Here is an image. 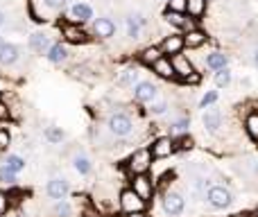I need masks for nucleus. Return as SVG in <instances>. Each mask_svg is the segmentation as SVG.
Returning <instances> with one entry per match:
<instances>
[{
	"label": "nucleus",
	"instance_id": "29",
	"mask_svg": "<svg viewBox=\"0 0 258 217\" xmlns=\"http://www.w3.org/2000/svg\"><path fill=\"white\" fill-rule=\"evenodd\" d=\"M215 84H218L220 89H227V86L231 84V70H229V68H222V70L215 73Z\"/></svg>",
	"mask_w": 258,
	"mask_h": 217
},
{
	"label": "nucleus",
	"instance_id": "48",
	"mask_svg": "<svg viewBox=\"0 0 258 217\" xmlns=\"http://www.w3.org/2000/svg\"><path fill=\"white\" fill-rule=\"evenodd\" d=\"M0 43H3V41H0Z\"/></svg>",
	"mask_w": 258,
	"mask_h": 217
},
{
	"label": "nucleus",
	"instance_id": "14",
	"mask_svg": "<svg viewBox=\"0 0 258 217\" xmlns=\"http://www.w3.org/2000/svg\"><path fill=\"white\" fill-rule=\"evenodd\" d=\"M18 61V48L14 43H0V66H12Z\"/></svg>",
	"mask_w": 258,
	"mask_h": 217
},
{
	"label": "nucleus",
	"instance_id": "20",
	"mask_svg": "<svg viewBox=\"0 0 258 217\" xmlns=\"http://www.w3.org/2000/svg\"><path fill=\"white\" fill-rule=\"evenodd\" d=\"M163 57V50L161 48H156V45H152V48H145L141 52V61L145 63V66H154L159 59Z\"/></svg>",
	"mask_w": 258,
	"mask_h": 217
},
{
	"label": "nucleus",
	"instance_id": "5",
	"mask_svg": "<svg viewBox=\"0 0 258 217\" xmlns=\"http://www.w3.org/2000/svg\"><path fill=\"white\" fill-rule=\"evenodd\" d=\"M206 201H209V206H213V208H227V206H231L233 197H231V192H229V188L211 186L209 192H206Z\"/></svg>",
	"mask_w": 258,
	"mask_h": 217
},
{
	"label": "nucleus",
	"instance_id": "42",
	"mask_svg": "<svg viewBox=\"0 0 258 217\" xmlns=\"http://www.w3.org/2000/svg\"><path fill=\"white\" fill-rule=\"evenodd\" d=\"M45 5H48L50 9H63L68 5V0H43Z\"/></svg>",
	"mask_w": 258,
	"mask_h": 217
},
{
	"label": "nucleus",
	"instance_id": "46",
	"mask_svg": "<svg viewBox=\"0 0 258 217\" xmlns=\"http://www.w3.org/2000/svg\"><path fill=\"white\" fill-rule=\"evenodd\" d=\"M254 217H258V208H256V213H254Z\"/></svg>",
	"mask_w": 258,
	"mask_h": 217
},
{
	"label": "nucleus",
	"instance_id": "26",
	"mask_svg": "<svg viewBox=\"0 0 258 217\" xmlns=\"http://www.w3.org/2000/svg\"><path fill=\"white\" fill-rule=\"evenodd\" d=\"M73 168H75L80 174H89L91 170H93V165H91V161L86 159L84 154H80V156H75V159H73Z\"/></svg>",
	"mask_w": 258,
	"mask_h": 217
},
{
	"label": "nucleus",
	"instance_id": "30",
	"mask_svg": "<svg viewBox=\"0 0 258 217\" xmlns=\"http://www.w3.org/2000/svg\"><path fill=\"white\" fill-rule=\"evenodd\" d=\"M141 23H143L141 16H129V18H127V30H129V36H132V39H138V30H141Z\"/></svg>",
	"mask_w": 258,
	"mask_h": 217
},
{
	"label": "nucleus",
	"instance_id": "40",
	"mask_svg": "<svg viewBox=\"0 0 258 217\" xmlns=\"http://www.w3.org/2000/svg\"><path fill=\"white\" fill-rule=\"evenodd\" d=\"M190 147H192L190 138H179V140L174 142V150H190Z\"/></svg>",
	"mask_w": 258,
	"mask_h": 217
},
{
	"label": "nucleus",
	"instance_id": "25",
	"mask_svg": "<svg viewBox=\"0 0 258 217\" xmlns=\"http://www.w3.org/2000/svg\"><path fill=\"white\" fill-rule=\"evenodd\" d=\"M136 80H138V70L136 68H127V70H122L118 75V86H134Z\"/></svg>",
	"mask_w": 258,
	"mask_h": 217
},
{
	"label": "nucleus",
	"instance_id": "1",
	"mask_svg": "<svg viewBox=\"0 0 258 217\" xmlns=\"http://www.w3.org/2000/svg\"><path fill=\"white\" fill-rule=\"evenodd\" d=\"M152 161H154V156H152V150H147V147H141V150H136L132 156H129L127 161V170L136 177V174H147L152 168Z\"/></svg>",
	"mask_w": 258,
	"mask_h": 217
},
{
	"label": "nucleus",
	"instance_id": "7",
	"mask_svg": "<svg viewBox=\"0 0 258 217\" xmlns=\"http://www.w3.org/2000/svg\"><path fill=\"white\" fill-rule=\"evenodd\" d=\"M163 210L168 215H181L186 210V199L179 192H165L163 195Z\"/></svg>",
	"mask_w": 258,
	"mask_h": 217
},
{
	"label": "nucleus",
	"instance_id": "33",
	"mask_svg": "<svg viewBox=\"0 0 258 217\" xmlns=\"http://www.w3.org/2000/svg\"><path fill=\"white\" fill-rule=\"evenodd\" d=\"M71 213H73V208H71V204L68 201H57V206H54V215L57 217H71Z\"/></svg>",
	"mask_w": 258,
	"mask_h": 217
},
{
	"label": "nucleus",
	"instance_id": "10",
	"mask_svg": "<svg viewBox=\"0 0 258 217\" xmlns=\"http://www.w3.org/2000/svg\"><path fill=\"white\" fill-rule=\"evenodd\" d=\"M186 48V43H183V36L181 34H170L163 39V43H161V50H163V54H170V57H174V54H181V50Z\"/></svg>",
	"mask_w": 258,
	"mask_h": 217
},
{
	"label": "nucleus",
	"instance_id": "6",
	"mask_svg": "<svg viewBox=\"0 0 258 217\" xmlns=\"http://www.w3.org/2000/svg\"><path fill=\"white\" fill-rule=\"evenodd\" d=\"M132 190L141 197L143 201H150L154 197V181H152L147 174H136L132 179Z\"/></svg>",
	"mask_w": 258,
	"mask_h": 217
},
{
	"label": "nucleus",
	"instance_id": "23",
	"mask_svg": "<svg viewBox=\"0 0 258 217\" xmlns=\"http://www.w3.org/2000/svg\"><path fill=\"white\" fill-rule=\"evenodd\" d=\"M227 63H229V59L222 52H213L206 57V66L213 68V70H222V68H227Z\"/></svg>",
	"mask_w": 258,
	"mask_h": 217
},
{
	"label": "nucleus",
	"instance_id": "36",
	"mask_svg": "<svg viewBox=\"0 0 258 217\" xmlns=\"http://www.w3.org/2000/svg\"><path fill=\"white\" fill-rule=\"evenodd\" d=\"M165 109H168V104H165V100H156V102H152V107H150V113H154V115H161V113H165Z\"/></svg>",
	"mask_w": 258,
	"mask_h": 217
},
{
	"label": "nucleus",
	"instance_id": "34",
	"mask_svg": "<svg viewBox=\"0 0 258 217\" xmlns=\"http://www.w3.org/2000/svg\"><path fill=\"white\" fill-rule=\"evenodd\" d=\"M186 7H188V0H168V9H170V12L186 14Z\"/></svg>",
	"mask_w": 258,
	"mask_h": 217
},
{
	"label": "nucleus",
	"instance_id": "45",
	"mask_svg": "<svg viewBox=\"0 0 258 217\" xmlns=\"http://www.w3.org/2000/svg\"><path fill=\"white\" fill-rule=\"evenodd\" d=\"M254 61H256V66H258V50H256V54H254Z\"/></svg>",
	"mask_w": 258,
	"mask_h": 217
},
{
	"label": "nucleus",
	"instance_id": "17",
	"mask_svg": "<svg viewBox=\"0 0 258 217\" xmlns=\"http://www.w3.org/2000/svg\"><path fill=\"white\" fill-rule=\"evenodd\" d=\"M30 48L34 50V52H48L50 50V39L43 34V32H34V34L30 36Z\"/></svg>",
	"mask_w": 258,
	"mask_h": 217
},
{
	"label": "nucleus",
	"instance_id": "22",
	"mask_svg": "<svg viewBox=\"0 0 258 217\" xmlns=\"http://www.w3.org/2000/svg\"><path fill=\"white\" fill-rule=\"evenodd\" d=\"M48 59H50L52 63H61V61H66V59H68V48H66V45H61V43L52 45V48L48 50Z\"/></svg>",
	"mask_w": 258,
	"mask_h": 217
},
{
	"label": "nucleus",
	"instance_id": "27",
	"mask_svg": "<svg viewBox=\"0 0 258 217\" xmlns=\"http://www.w3.org/2000/svg\"><path fill=\"white\" fill-rule=\"evenodd\" d=\"M165 21L170 23V25H174V27H186V23H188V18L183 16V14H179V12H165Z\"/></svg>",
	"mask_w": 258,
	"mask_h": 217
},
{
	"label": "nucleus",
	"instance_id": "32",
	"mask_svg": "<svg viewBox=\"0 0 258 217\" xmlns=\"http://www.w3.org/2000/svg\"><path fill=\"white\" fill-rule=\"evenodd\" d=\"M0 183H5V186H14L16 183V174L9 172L5 165H0Z\"/></svg>",
	"mask_w": 258,
	"mask_h": 217
},
{
	"label": "nucleus",
	"instance_id": "47",
	"mask_svg": "<svg viewBox=\"0 0 258 217\" xmlns=\"http://www.w3.org/2000/svg\"><path fill=\"white\" fill-rule=\"evenodd\" d=\"M109 217H120V215H109Z\"/></svg>",
	"mask_w": 258,
	"mask_h": 217
},
{
	"label": "nucleus",
	"instance_id": "44",
	"mask_svg": "<svg viewBox=\"0 0 258 217\" xmlns=\"http://www.w3.org/2000/svg\"><path fill=\"white\" fill-rule=\"evenodd\" d=\"M3 25H5V14L0 12V27H3Z\"/></svg>",
	"mask_w": 258,
	"mask_h": 217
},
{
	"label": "nucleus",
	"instance_id": "28",
	"mask_svg": "<svg viewBox=\"0 0 258 217\" xmlns=\"http://www.w3.org/2000/svg\"><path fill=\"white\" fill-rule=\"evenodd\" d=\"M245 129L254 140H258V113H249L245 120Z\"/></svg>",
	"mask_w": 258,
	"mask_h": 217
},
{
	"label": "nucleus",
	"instance_id": "41",
	"mask_svg": "<svg viewBox=\"0 0 258 217\" xmlns=\"http://www.w3.org/2000/svg\"><path fill=\"white\" fill-rule=\"evenodd\" d=\"M215 100H218V93H215V91H211V93H206L204 98H202V107H209V104H213Z\"/></svg>",
	"mask_w": 258,
	"mask_h": 217
},
{
	"label": "nucleus",
	"instance_id": "9",
	"mask_svg": "<svg viewBox=\"0 0 258 217\" xmlns=\"http://www.w3.org/2000/svg\"><path fill=\"white\" fill-rule=\"evenodd\" d=\"M68 190H71V186H68V181L63 177H54L48 181V186H45V192H48L50 199H57L61 201L63 197L68 195Z\"/></svg>",
	"mask_w": 258,
	"mask_h": 217
},
{
	"label": "nucleus",
	"instance_id": "4",
	"mask_svg": "<svg viewBox=\"0 0 258 217\" xmlns=\"http://www.w3.org/2000/svg\"><path fill=\"white\" fill-rule=\"evenodd\" d=\"M172 68H174V77H181L183 82H200V75L195 73V66L188 61V57L183 54H174L172 57Z\"/></svg>",
	"mask_w": 258,
	"mask_h": 217
},
{
	"label": "nucleus",
	"instance_id": "16",
	"mask_svg": "<svg viewBox=\"0 0 258 217\" xmlns=\"http://www.w3.org/2000/svg\"><path fill=\"white\" fill-rule=\"evenodd\" d=\"M152 70H154L159 77H163V80H170V77H174L172 59H168V57H161L159 61H156L154 66H152Z\"/></svg>",
	"mask_w": 258,
	"mask_h": 217
},
{
	"label": "nucleus",
	"instance_id": "3",
	"mask_svg": "<svg viewBox=\"0 0 258 217\" xmlns=\"http://www.w3.org/2000/svg\"><path fill=\"white\" fill-rule=\"evenodd\" d=\"M107 129L111 136L125 138L134 131V122L127 113H113V115H109V120H107Z\"/></svg>",
	"mask_w": 258,
	"mask_h": 217
},
{
	"label": "nucleus",
	"instance_id": "8",
	"mask_svg": "<svg viewBox=\"0 0 258 217\" xmlns=\"http://www.w3.org/2000/svg\"><path fill=\"white\" fill-rule=\"evenodd\" d=\"M134 100L143 104H152L156 100V86L152 82H138L134 86Z\"/></svg>",
	"mask_w": 258,
	"mask_h": 217
},
{
	"label": "nucleus",
	"instance_id": "43",
	"mask_svg": "<svg viewBox=\"0 0 258 217\" xmlns=\"http://www.w3.org/2000/svg\"><path fill=\"white\" fill-rule=\"evenodd\" d=\"M127 217H147L145 213H134V215H127Z\"/></svg>",
	"mask_w": 258,
	"mask_h": 217
},
{
	"label": "nucleus",
	"instance_id": "18",
	"mask_svg": "<svg viewBox=\"0 0 258 217\" xmlns=\"http://www.w3.org/2000/svg\"><path fill=\"white\" fill-rule=\"evenodd\" d=\"M71 14H73V18H75V21H80V23H84V21H89V18H93V9H91L86 3H75V5L71 7Z\"/></svg>",
	"mask_w": 258,
	"mask_h": 217
},
{
	"label": "nucleus",
	"instance_id": "15",
	"mask_svg": "<svg viewBox=\"0 0 258 217\" xmlns=\"http://www.w3.org/2000/svg\"><path fill=\"white\" fill-rule=\"evenodd\" d=\"M63 36H66V41H71V43H86V41H89L86 32L77 25H63Z\"/></svg>",
	"mask_w": 258,
	"mask_h": 217
},
{
	"label": "nucleus",
	"instance_id": "31",
	"mask_svg": "<svg viewBox=\"0 0 258 217\" xmlns=\"http://www.w3.org/2000/svg\"><path fill=\"white\" fill-rule=\"evenodd\" d=\"M45 138H48V142L57 145V142L63 140V131L59 127H48V129H45Z\"/></svg>",
	"mask_w": 258,
	"mask_h": 217
},
{
	"label": "nucleus",
	"instance_id": "37",
	"mask_svg": "<svg viewBox=\"0 0 258 217\" xmlns=\"http://www.w3.org/2000/svg\"><path fill=\"white\" fill-rule=\"evenodd\" d=\"M9 201H12V199H9L7 192H0V217L9 210Z\"/></svg>",
	"mask_w": 258,
	"mask_h": 217
},
{
	"label": "nucleus",
	"instance_id": "12",
	"mask_svg": "<svg viewBox=\"0 0 258 217\" xmlns=\"http://www.w3.org/2000/svg\"><path fill=\"white\" fill-rule=\"evenodd\" d=\"M202 122H204L206 131L215 133L222 127V113H220V109H206L204 115H202Z\"/></svg>",
	"mask_w": 258,
	"mask_h": 217
},
{
	"label": "nucleus",
	"instance_id": "21",
	"mask_svg": "<svg viewBox=\"0 0 258 217\" xmlns=\"http://www.w3.org/2000/svg\"><path fill=\"white\" fill-rule=\"evenodd\" d=\"M3 165L9 170V172L18 174V172H23V170H25V159H23V156H18V154H9L7 159H5Z\"/></svg>",
	"mask_w": 258,
	"mask_h": 217
},
{
	"label": "nucleus",
	"instance_id": "11",
	"mask_svg": "<svg viewBox=\"0 0 258 217\" xmlns=\"http://www.w3.org/2000/svg\"><path fill=\"white\" fill-rule=\"evenodd\" d=\"M172 152H174V140L168 136L156 138V140L152 142V156H154V159H165V156H170Z\"/></svg>",
	"mask_w": 258,
	"mask_h": 217
},
{
	"label": "nucleus",
	"instance_id": "2",
	"mask_svg": "<svg viewBox=\"0 0 258 217\" xmlns=\"http://www.w3.org/2000/svg\"><path fill=\"white\" fill-rule=\"evenodd\" d=\"M118 204H120V210L125 215H134V213H145V206L147 201H143L132 188H125L118 197Z\"/></svg>",
	"mask_w": 258,
	"mask_h": 217
},
{
	"label": "nucleus",
	"instance_id": "13",
	"mask_svg": "<svg viewBox=\"0 0 258 217\" xmlns=\"http://www.w3.org/2000/svg\"><path fill=\"white\" fill-rule=\"evenodd\" d=\"M93 32L95 36H100V39H111L113 34H116V25H113L111 18H98V21L93 23Z\"/></svg>",
	"mask_w": 258,
	"mask_h": 217
},
{
	"label": "nucleus",
	"instance_id": "35",
	"mask_svg": "<svg viewBox=\"0 0 258 217\" xmlns=\"http://www.w3.org/2000/svg\"><path fill=\"white\" fill-rule=\"evenodd\" d=\"M12 145V136H9L7 129H0V152H7Z\"/></svg>",
	"mask_w": 258,
	"mask_h": 217
},
{
	"label": "nucleus",
	"instance_id": "38",
	"mask_svg": "<svg viewBox=\"0 0 258 217\" xmlns=\"http://www.w3.org/2000/svg\"><path fill=\"white\" fill-rule=\"evenodd\" d=\"M12 118V109L7 107V102H5L3 98H0V120H9Z\"/></svg>",
	"mask_w": 258,
	"mask_h": 217
},
{
	"label": "nucleus",
	"instance_id": "24",
	"mask_svg": "<svg viewBox=\"0 0 258 217\" xmlns=\"http://www.w3.org/2000/svg\"><path fill=\"white\" fill-rule=\"evenodd\" d=\"M188 16L192 18H200L206 14V0H188V7H186Z\"/></svg>",
	"mask_w": 258,
	"mask_h": 217
},
{
	"label": "nucleus",
	"instance_id": "19",
	"mask_svg": "<svg viewBox=\"0 0 258 217\" xmlns=\"http://www.w3.org/2000/svg\"><path fill=\"white\" fill-rule=\"evenodd\" d=\"M183 43H186V48H200V45L206 43V32L190 30L186 36H183Z\"/></svg>",
	"mask_w": 258,
	"mask_h": 217
},
{
	"label": "nucleus",
	"instance_id": "39",
	"mask_svg": "<svg viewBox=\"0 0 258 217\" xmlns=\"http://www.w3.org/2000/svg\"><path fill=\"white\" fill-rule=\"evenodd\" d=\"M186 127H188V118H181V120H177V122L172 124V131L181 133V131H186Z\"/></svg>",
	"mask_w": 258,
	"mask_h": 217
}]
</instances>
